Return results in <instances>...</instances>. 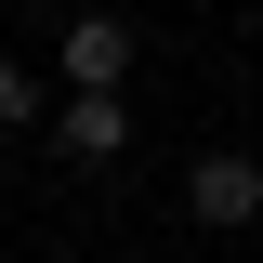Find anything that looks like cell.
Masks as SVG:
<instances>
[{
    "mask_svg": "<svg viewBox=\"0 0 263 263\" xmlns=\"http://www.w3.org/2000/svg\"><path fill=\"white\" fill-rule=\"evenodd\" d=\"M184 224H211V237L263 224V158H197L184 171Z\"/></svg>",
    "mask_w": 263,
    "mask_h": 263,
    "instance_id": "cell-1",
    "label": "cell"
},
{
    "mask_svg": "<svg viewBox=\"0 0 263 263\" xmlns=\"http://www.w3.org/2000/svg\"><path fill=\"white\" fill-rule=\"evenodd\" d=\"M66 92H119L132 79V13H66Z\"/></svg>",
    "mask_w": 263,
    "mask_h": 263,
    "instance_id": "cell-2",
    "label": "cell"
},
{
    "mask_svg": "<svg viewBox=\"0 0 263 263\" xmlns=\"http://www.w3.org/2000/svg\"><path fill=\"white\" fill-rule=\"evenodd\" d=\"M53 145H66V158H119V145H132V105L119 92H66L53 105Z\"/></svg>",
    "mask_w": 263,
    "mask_h": 263,
    "instance_id": "cell-3",
    "label": "cell"
},
{
    "mask_svg": "<svg viewBox=\"0 0 263 263\" xmlns=\"http://www.w3.org/2000/svg\"><path fill=\"white\" fill-rule=\"evenodd\" d=\"M40 119V79H27V66H0V132H27Z\"/></svg>",
    "mask_w": 263,
    "mask_h": 263,
    "instance_id": "cell-4",
    "label": "cell"
}]
</instances>
